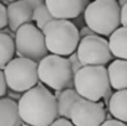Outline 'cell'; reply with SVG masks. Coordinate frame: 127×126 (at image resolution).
<instances>
[{"instance_id": "obj_1", "label": "cell", "mask_w": 127, "mask_h": 126, "mask_svg": "<svg viewBox=\"0 0 127 126\" xmlns=\"http://www.w3.org/2000/svg\"><path fill=\"white\" fill-rule=\"evenodd\" d=\"M19 114L27 126H51L59 116L56 95L43 84H37L22 94Z\"/></svg>"}, {"instance_id": "obj_2", "label": "cell", "mask_w": 127, "mask_h": 126, "mask_svg": "<svg viewBox=\"0 0 127 126\" xmlns=\"http://www.w3.org/2000/svg\"><path fill=\"white\" fill-rule=\"evenodd\" d=\"M85 25L97 36H111L121 26V7L116 0H95L84 10Z\"/></svg>"}, {"instance_id": "obj_3", "label": "cell", "mask_w": 127, "mask_h": 126, "mask_svg": "<svg viewBox=\"0 0 127 126\" xmlns=\"http://www.w3.org/2000/svg\"><path fill=\"white\" fill-rule=\"evenodd\" d=\"M49 54L69 57L77 52L80 42L79 29L65 20H54L42 30Z\"/></svg>"}, {"instance_id": "obj_4", "label": "cell", "mask_w": 127, "mask_h": 126, "mask_svg": "<svg viewBox=\"0 0 127 126\" xmlns=\"http://www.w3.org/2000/svg\"><path fill=\"white\" fill-rule=\"evenodd\" d=\"M40 83L56 93L74 88V73L67 57L48 54L38 62Z\"/></svg>"}, {"instance_id": "obj_5", "label": "cell", "mask_w": 127, "mask_h": 126, "mask_svg": "<svg viewBox=\"0 0 127 126\" xmlns=\"http://www.w3.org/2000/svg\"><path fill=\"white\" fill-rule=\"evenodd\" d=\"M74 89L86 100L100 101L110 91L107 68L104 66H85L74 74Z\"/></svg>"}, {"instance_id": "obj_6", "label": "cell", "mask_w": 127, "mask_h": 126, "mask_svg": "<svg viewBox=\"0 0 127 126\" xmlns=\"http://www.w3.org/2000/svg\"><path fill=\"white\" fill-rule=\"evenodd\" d=\"M7 88L12 91L25 94L40 84L38 63L27 58L16 57L4 69Z\"/></svg>"}, {"instance_id": "obj_7", "label": "cell", "mask_w": 127, "mask_h": 126, "mask_svg": "<svg viewBox=\"0 0 127 126\" xmlns=\"http://www.w3.org/2000/svg\"><path fill=\"white\" fill-rule=\"evenodd\" d=\"M14 41L16 54L19 57L38 63L49 54L46 47L44 35L35 24H29L20 27L14 36Z\"/></svg>"}, {"instance_id": "obj_8", "label": "cell", "mask_w": 127, "mask_h": 126, "mask_svg": "<svg viewBox=\"0 0 127 126\" xmlns=\"http://www.w3.org/2000/svg\"><path fill=\"white\" fill-rule=\"evenodd\" d=\"M77 54L83 66H106L112 61V54L109 47V40L93 35L84 37L79 42Z\"/></svg>"}, {"instance_id": "obj_9", "label": "cell", "mask_w": 127, "mask_h": 126, "mask_svg": "<svg viewBox=\"0 0 127 126\" xmlns=\"http://www.w3.org/2000/svg\"><path fill=\"white\" fill-rule=\"evenodd\" d=\"M74 126H101L106 121V111L100 101L80 99L70 110V119Z\"/></svg>"}, {"instance_id": "obj_10", "label": "cell", "mask_w": 127, "mask_h": 126, "mask_svg": "<svg viewBox=\"0 0 127 126\" xmlns=\"http://www.w3.org/2000/svg\"><path fill=\"white\" fill-rule=\"evenodd\" d=\"M44 2L54 20L65 21L80 16L89 4L84 0H46Z\"/></svg>"}, {"instance_id": "obj_11", "label": "cell", "mask_w": 127, "mask_h": 126, "mask_svg": "<svg viewBox=\"0 0 127 126\" xmlns=\"http://www.w3.org/2000/svg\"><path fill=\"white\" fill-rule=\"evenodd\" d=\"M7 11V27L11 32L16 31L29 24H33V7L29 0H20L9 2L6 5Z\"/></svg>"}, {"instance_id": "obj_12", "label": "cell", "mask_w": 127, "mask_h": 126, "mask_svg": "<svg viewBox=\"0 0 127 126\" xmlns=\"http://www.w3.org/2000/svg\"><path fill=\"white\" fill-rule=\"evenodd\" d=\"M106 68L111 89L115 91L127 90V61L114 59Z\"/></svg>"}, {"instance_id": "obj_13", "label": "cell", "mask_w": 127, "mask_h": 126, "mask_svg": "<svg viewBox=\"0 0 127 126\" xmlns=\"http://www.w3.org/2000/svg\"><path fill=\"white\" fill-rule=\"evenodd\" d=\"M17 101L5 96L0 99V126H22Z\"/></svg>"}, {"instance_id": "obj_14", "label": "cell", "mask_w": 127, "mask_h": 126, "mask_svg": "<svg viewBox=\"0 0 127 126\" xmlns=\"http://www.w3.org/2000/svg\"><path fill=\"white\" fill-rule=\"evenodd\" d=\"M56 99H57V108H58V116L63 118V119H70V110L73 108V105L79 101L80 99H83L77 90L73 89H65L63 91H59L56 94Z\"/></svg>"}, {"instance_id": "obj_15", "label": "cell", "mask_w": 127, "mask_h": 126, "mask_svg": "<svg viewBox=\"0 0 127 126\" xmlns=\"http://www.w3.org/2000/svg\"><path fill=\"white\" fill-rule=\"evenodd\" d=\"M107 108L114 119L127 124V90H120L111 94Z\"/></svg>"}, {"instance_id": "obj_16", "label": "cell", "mask_w": 127, "mask_h": 126, "mask_svg": "<svg viewBox=\"0 0 127 126\" xmlns=\"http://www.w3.org/2000/svg\"><path fill=\"white\" fill-rule=\"evenodd\" d=\"M109 47L112 57L127 61V27L120 26L109 37Z\"/></svg>"}, {"instance_id": "obj_17", "label": "cell", "mask_w": 127, "mask_h": 126, "mask_svg": "<svg viewBox=\"0 0 127 126\" xmlns=\"http://www.w3.org/2000/svg\"><path fill=\"white\" fill-rule=\"evenodd\" d=\"M15 41L6 32H0V69H4L15 57Z\"/></svg>"}, {"instance_id": "obj_18", "label": "cell", "mask_w": 127, "mask_h": 126, "mask_svg": "<svg viewBox=\"0 0 127 126\" xmlns=\"http://www.w3.org/2000/svg\"><path fill=\"white\" fill-rule=\"evenodd\" d=\"M52 21H54V19H53V16L51 15L49 10L47 9L46 2L41 4L38 7H36V9L33 10V22H35V25H36L41 31H42L48 24H51Z\"/></svg>"}, {"instance_id": "obj_19", "label": "cell", "mask_w": 127, "mask_h": 126, "mask_svg": "<svg viewBox=\"0 0 127 126\" xmlns=\"http://www.w3.org/2000/svg\"><path fill=\"white\" fill-rule=\"evenodd\" d=\"M68 58V61H69V63H70V67H72V71H73V73L75 74V73H78L84 66L82 64V62H80V59H79V57H78V54H77V52L75 53H73V54H70L69 57H67Z\"/></svg>"}, {"instance_id": "obj_20", "label": "cell", "mask_w": 127, "mask_h": 126, "mask_svg": "<svg viewBox=\"0 0 127 126\" xmlns=\"http://www.w3.org/2000/svg\"><path fill=\"white\" fill-rule=\"evenodd\" d=\"M6 26H7V11H6V6L2 2H0V32Z\"/></svg>"}, {"instance_id": "obj_21", "label": "cell", "mask_w": 127, "mask_h": 126, "mask_svg": "<svg viewBox=\"0 0 127 126\" xmlns=\"http://www.w3.org/2000/svg\"><path fill=\"white\" fill-rule=\"evenodd\" d=\"M7 90H9V88H7V84H6L4 71L0 69V99L5 98V95L7 94Z\"/></svg>"}, {"instance_id": "obj_22", "label": "cell", "mask_w": 127, "mask_h": 126, "mask_svg": "<svg viewBox=\"0 0 127 126\" xmlns=\"http://www.w3.org/2000/svg\"><path fill=\"white\" fill-rule=\"evenodd\" d=\"M51 126H74L72 124V121L70 120H68V119H63V118H58L53 124Z\"/></svg>"}, {"instance_id": "obj_23", "label": "cell", "mask_w": 127, "mask_h": 126, "mask_svg": "<svg viewBox=\"0 0 127 126\" xmlns=\"http://www.w3.org/2000/svg\"><path fill=\"white\" fill-rule=\"evenodd\" d=\"M93 35H95L86 25H85L84 27H82L80 30H79V36H80V40L82 39H84V37H89V36H93Z\"/></svg>"}, {"instance_id": "obj_24", "label": "cell", "mask_w": 127, "mask_h": 126, "mask_svg": "<svg viewBox=\"0 0 127 126\" xmlns=\"http://www.w3.org/2000/svg\"><path fill=\"white\" fill-rule=\"evenodd\" d=\"M121 26L127 27V2L121 7Z\"/></svg>"}, {"instance_id": "obj_25", "label": "cell", "mask_w": 127, "mask_h": 126, "mask_svg": "<svg viewBox=\"0 0 127 126\" xmlns=\"http://www.w3.org/2000/svg\"><path fill=\"white\" fill-rule=\"evenodd\" d=\"M101 126H127V124L121 123V121H119V120H116V119H109V120H106Z\"/></svg>"}, {"instance_id": "obj_26", "label": "cell", "mask_w": 127, "mask_h": 126, "mask_svg": "<svg viewBox=\"0 0 127 126\" xmlns=\"http://www.w3.org/2000/svg\"><path fill=\"white\" fill-rule=\"evenodd\" d=\"M7 98H10V99H12V100H15V101H17L19 103V100L21 99V96H22V94H20V93H16V91H12V90H7Z\"/></svg>"}, {"instance_id": "obj_27", "label": "cell", "mask_w": 127, "mask_h": 126, "mask_svg": "<svg viewBox=\"0 0 127 126\" xmlns=\"http://www.w3.org/2000/svg\"><path fill=\"white\" fill-rule=\"evenodd\" d=\"M26 126H27V125H26Z\"/></svg>"}]
</instances>
